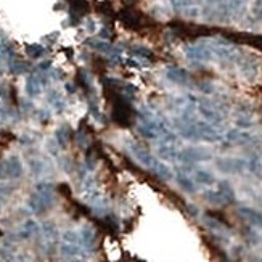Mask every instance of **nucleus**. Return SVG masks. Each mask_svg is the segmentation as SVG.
<instances>
[{"label":"nucleus","instance_id":"nucleus-1","mask_svg":"<svg viewBox=\"0 0 262 262\" xmlns=\"http://www.w3.org/2000/svg\"><path fill=\"white\" fill-rule=\"evenodd\" d=\"M55 187L50 182H39L36 185V191L29 196L28 200V208L31 213L34 214H42L48 211L55 203Z\"/></svg>","mask_w":262,"mask_h":262},{"label":"nucleus","instance_id":"nucleus-2","mask_svg":"<svg viewBox=\"0 0 262 262\" xmlns=\"http://www.w3.org/2000/svg\"><path fill=\"white\" fill-rule=\"evenodd\" d=\"M195 105H196L198 114L211 126H219L223 121V113L220 111L219 105H216L213 101H208V100H198L195 101Z\"/></svg>","mask_w":262,"mask_h":262},{"label":"nucleus","instance_id":"nucleus-3","mask_svg":"<svg viewBox=\"0 0 262 262\" xmlns=\"http://www.w3.org/2000/svg\"><path fill=\"white\" fill-rule=\"evenodd\" d=\"M127 146H129V151L132 153V156L135 158L137 161L143 166V168L150 169L153 172V169H155L156 164L159 163V159L153 156L148 148H145V146H142L137 142H129Z\"/></svg>","mask_w":262,"mask_h":262},{"label":"nucleus","instance_id":"nucleus-4","mask_svg":"<svg viewBox=\"0 0 262 262\" xmlns=\"http://www.w3.org/2000/svg\"><path fill=\"white\" fill-rule=\"evenodd\" d=\"M41 232L44 235V241H45V251L48 254H52L60 243V233H58V228H56V223L52 220L44 222L41 227Z\"/></svg>","mask_w":262,"mask_h":262},{"label":"nucleus","instance_id":"nucleus-5","mask_svg":"<svg viewBox=\"0 0 262 262\" xmlns=\"http://www.w3.org/2000/svg\"><path fill=\"white\" fill-rule=\"evenodd\" d=\"M217 169L223 174H241L246 171V159L241 158H217Z\"/></svg>","mask_w":262,"mask_h":262},{"label":"nucleus","instance_id":"nucleus-6","mask_svg":"<svg viewBox=\"0 0 262 262\" xmlns=\"http://www.w3.org/2000/svg\"><path fill=\"white\" fill-rule=\"evenodd\" d=\"M185 56L190 61H198V63H204V61H211L214 60L213 50L208 45V44H198V45H188L185 47Z\"/></svg>","mask_w":262,"mask_h":262},{"label":"nucleus","instance_id":"nucleus-7","mask_svg":"<svg viewBox=\"0 0 262 262\" xmlns=\"http://www.w3.org/2000/svg\"><path fill=\"white\" fill-rule=\"evenodd\" d=\"M213 155L203 148H183L178 151V161L183 164H195L203 161H211Z\"/></svg>","mask_w":262,"mask_h":262},{"label":"nucleus","instance_id":"nucleus-8","mask_svg":"<svg viewBox=\"0 0 262 262\" xmlns=\"http://www.w3.org/2000/svg\"><path fill=\"white\" fill-rule=\"evenodd\" d=\"M195 127L198 132V138L201 142H209V143H217L222 142V133L214 129V126H211L206 121H195Z\"/></svg>","mask_w":262,"mask_h":262},{"label":"nucleus","instance_id":"nucleus-9","mask_svg":"<svg viewBox=\"0 0 262 262\" xmlns=\"http://www.w3.org/2000/svg\"><path fill=\"white\" fill-rule=\"evenodd\" d=\"M79 238H81V245L86 249V253H93L97 249V230L92 225H82L79 230Z\"/></svg>","mask_w":262,"mask_h":262},{"label":"nucleus","instance_id":"nucleus-10","mask_svg":"<svg viewBox=\"0 0 262 262\" xmlns=\"http://www.w3.org/2000/svg\"><path fill=\"white\" fill-rule=\"evenodd\" d=\"M236 66L240 68L241 74L245 76L248 81H253L259 73V65H258V61L253 58V56L240 55L238 61H236Z\"/></svg>","mask_w":262,"mask_h":262},{"label":"nucleus","instance_id":"nucleus-11","mask_svg":"<svg viewBox=\"0 0 262 262\" xmlns=\"http://www.w3.org/2000/svg\"><path fill=\"white\" fill-rule=\"evenodd\" d=\"M166 78L177 86H188L191 82L188 71H185L183 68H178V66H169L166 69Z\"/></svg>","mask_w":262,"mask_h":262},{"label":"nucleus","instance_id":"nucleus-12","mask_svg":"<svg viewBox=\"0 0 262 262\" xmlns=\"http://www.w3.org/2000/svg\"><path fill=\"white\" fill-rule=\"evenodd\" d=\"M225 138L228 142L236 143V145H251L256 142V137L251 135L249 132L245 131H240V129H232L225 133Z\"/></svg>","mask_w":262,"mask_h":262},{"label":"nucleus","instance_id":"nucleus-13","mask_svg":"<svg viewBox=\"0 0 262 262\" xmlns=\"http://www.w3.org/2000/svg\"><path fill=\"white\" fill-rule=\"evenodd\" d=\"M238 214L249 223V225L262 228V213H259L258 209H253V208H248V206H241V208H238Z\"/></svg>","mask_w":262,"mask_h":262},{"label":"nucleus","instance_id":"nucleus-14","mask_svg":"<svg viewBox=\"0 0 262 262\" xmlns=\"http://www.w3.org/2000/svg\"><path fill=\"white\" fill-rule=\"evenodd\" d=\"M249 0H225V10L230 20H235V18H240L245 13V10L248 7Z\"/></svg>","mask_w":262,"mask_h":262},{"label":"nucleus","instance_id":"nucleus-15","mask_svg":"<svg viewBox=\"0 0 262 262\" xmlns=\"http://www.w3.org/2000/svg\"><path fill=\"white\" fill-rule=\"evenodd\" d=\"M44 90V84L39 78V74H29L28 79H26V93L29 98H37L42 95Z\"/></svg>","mask_w":262,"mask_h":262},{"label":"nucleus","instance_id":"nucleus-16","mask_svg":"<svg viewBox=\"0 0 262 262\" xmlns=\"http://www.w3.org/2000/svg\"><path fill=\"white\" fill-rule=\"evenodd\" d=\"M5 163H7V174L10 180H16V178L23 175V163L20 156L11 155L10 158L5 159Z\"/></svg>","mask_w":262,"mask_h":262},{"label":"nucleus","instance_id":"nucleus-17","mask_svg":"<svg viewBox=\"0 0 262 262\" xmlns=\"http://www.w3.org/2000/svg\"><path fill=\"white\" fill-rule=\"evenodd\" d=\"M178 151L174 143L171 142H161L158 146V156L163 161H178Z\"/></svg>","mask_w":262,"mask_h":262},{"label":"nucleus","instance_id":"nucleus-18","mask_svg":"<svg viewBox=\"0 0 262 262\" xmlns=\"http://www.w3.org/2000/svg\"><path fill=\"white\" fill-rule=\"evenodd\" d=\"M41 233V225L37 223L34 219H28L23 222V225L20 228V232H18V238L20 240H29L33 238V236L39 235Z\"/></svg>","mask_w":262,"mask_h":262},{"label":"nucleus","instance_id":"nucleus-19","mask_svg":"<svg viewBox=\"0 0 262 262\" xmlns=\"http://www.w3.org/2000/svg\"><path fill=\"white\" fill-rule=\"evenodd\" d=\"M60 254L63 259L73 258V256H87L86 249L82 248V245H76V243H60Z\"/></svg>","mask_w":262,"mask_h":262},{"label":"nucleus","instance_id":"nucleus-20","mask_svg":"<svg viewBox=\"0 0 262 262\" xmlns=\"http://www.w3.org/2000/svg\"><path fill=\"white\" fill-rule=\"evenodd\" d=\"M174 177H175L177 185L183 191H187V193H195L196 191V182L193 180V177H190L188 174H185V172H177Z\"/></svg>","mask_w":262,"mask_h":262},{"label":"nucleus","instance_id":"nucleus-21","mask_svg":"<svg viewBox=\"0 0 262 262\" xmlns=\"http://www.w3.org/2000/svg\"><path fill=\"white\" fill-rule=\"evenodd\" d=\"M47 101L53 106V110H55L56 113H63V111L66 110V100L63 98V95H61L58 90H55V88L48 90V93H47Z\"/></svg>","mask_w":262,"mask_h":262},{"label":"nucleus","instance_id":"nucleus-22","mask_svg":"<svg viewBox=\"0 0 262 262\" xmlns=\"http://www.w3.org/2000/svg\"><path fill=\"white\" fill-rule=\"evenodd\" d=\"M193 180L200 185H206V187H211V185L217 183L216 177L211 174L209 171H204V169H195L193 171Z\"/></svg>","mask_w":262,"mask_h":262},{"label":"nucleus","instance_id":"nucleus-23","mask_svg":"<svg viewBox=\"0 0 262 262\" xmlns=\"http://www.w3.org/2000/svg\"><path fill=\"white\" fill-rule=\"evenodd\" d=\"M69 140H71V129H69L68 126H60L56 127L55 131V142L58 143L60 148H65V146H68Z\"/></svg>","mask_w":262,"mask_h":262},{"label":"nucleus","instance_id":"nucleus-24","mask_svg":"<svg viewBox=\"0 0 262 262\" xmlns=\"http://www.w3.org/2000/svg\"><path fill=\"white\" fill-rule=\"evenodd\" d=\"M203 198L209 204H213V206H223V204H227L225 198L222 196V193L219 190H206L203 193Z\"/></svg>","mask_w":262,"mask_h":262},{"label":"nucleus","instance_id":"nucleus-25","mask_svg":"<svg viewBox=\"0 0 262 262\" xmlns=\"http://www.w3.org/2000/svg\"><path fill=\"white\" fill-rule=\"evenodd\" d=\"M153 174H155L158 178H161V180H164V182H169V180L174 178V172H172V169L169 168L168 164H164L161 161H159L156 164V168L153 169Z\"/></svg>","mask_w":262,"mask_h":262},{"label":"nucleus","instance_id":"nucleus-26","mask_svg":"<svg viewBox=\"0 0 262 262\" xmlns=\"http://www.w3.org/2000/svg\"><path fill=\"white\" fill-rule=\"evenodd\" d=\"M217 190L220 191L222 193V196L225 198V201H227V204H230V203H235V191H233V188H232V185H230L227 180H220V182H217Z\"/></svg>","mask_w":262,"mask_h":262},{"label":"nucleus","instance_id":"nucleus-27","mask_svg":"<svg viewBox=\"0 0 262 262\" xmlns=\"http://www.w3.org/2000/svg\"><path fill=\"white\" fill-rule=\"evenodd\" d=\"M246 169L254 175H262V163L258 155H251L246 159Z\"/></svg>","mask_w":262,"mask_h":262},{"label":"nucleus","instance_id":"nucleus-28","mask_svg":"<svg viewBox=\"0 0 262 262\" xmlns=\"http://www.w3.org/2000/svg\"><path fill=\"white\" fill-rule=\"evenodd\" d=\"M24 50H26V55L33 60H39L45 55V47L41 45V44H29Z\"/></svg>","mask_w":262,"mask_h":262},{"label":"nucleus","instance_id":"nucleus-29","mask_svg":"<svg viewBox=\"0 0 262 262\" xmlns=\"http://www.w3.org/2000/svg\"><path fill=\"white\" fill-rule=\"evenodd\" d=\"M131 53L133 56H137V58H142V60H151L153 58V52L150 48L142 47V45H137V47H132Z\"/></svg>","mask_w":262,"mask_h":262},{"label":"nucleus","instance_id":"nucleus-30","mask_svg":"<svg viewBox=\"0 0 262 262\" xmlns=\"http://www.w3.org/2000/svg\"><path fill=\"white\" fill-rule=\"evenodd\" d=\"M8 69L11 74H24L28 73V65L26 63H21L20 60H13L11 63H8Z\"/></svg>","mask_w":262,"mask_h":262},{"label":"nucleus","instance_id":"nucleus-31","mask_svg":"<svg viewBox=\"0 0 262 262\" xmlns=\"http://www.w3.org/2000/svg\"><path fill=\"white\" fill-rule=\"evenodd\" d=\"M61 241H65V243H76V245H81L79 232H76V230H66V232L61 235Z\"/></svg>","mask_w":262,"mask_h":262},{"label":"nucleus","instance_id":"nucleus-32","mask_svg":"<svg viewBox=\"0 0 262 262\" xmlns=\"http://www.w3.org/2000/svg\"><path fill=\"white\" fill-rule=\"evenodd\" d=\"M29 166H31V172H33L34 175H41L42 172L45 171V164H44L41 159H31Z\"/></svg>","mask_w":262,"mask_h":262},{"label":"nucleus","instance_id":"nucleus-33","mask_svg":"<svg viewBox=\"0 0 262 262\" xmlns=\"http://www.w3.org/2000/svg\"><path fill=\"white\" fill-rule=\"evenodd\" d=\"M84 28H86V31L88 34H95L98 31V24H97V21L93 20V18H86Z\"/></svg>","mask_w":262,"mask_h":262},{"label":"nucleus","instance_id":"nucleus-34","mask_svg":"<svg viewBox=\"0 0 262 262\" xmlns=\"http://www.w3.org/2000/svg\"><path fill=\"white\" fill-rule=\"evenodd\" d=\"M251 126H254L251 118L241 116V118L236 119V127H240V129H248V127H251Z\"/></svg>","mask_w":262,"mask_h":262},{"label":"nucleus","instance_id":"nucleus-35","mask_svg":"<svg viewBox=\"0 0 262 262\" xmlns=\"http://www.w3.org/2000/svg\"><path fill=\"white\" fill-rule=\"evenodd\" d=\"M45 148L48 150V153H50V155L56 156V155H58V150H60V146H58V143L55 142V138H52V140H47V142H45Z\"/></svg>","mask_w":262,"mask_h":262},{"label":"nucleus","instance_id":"nucleus-36","mask_svg":"<svg viewBox=\"0 0 262 262\" xmlns=\"http://www.w3.org/2000/svg\"><path fill=\"white\" fill-rule=\"evenodd\" d=\"M253 15L258 18V20L262 21V0H254L253 5Z\"/></svg>","mask_w":262,"mask_h":262},{"label":"nucleus","instance_id":"nucleus-37","mask_svg":"<svg viewBox=\"0 0 262 262\" xmlns=\"http://www.w3.org/2000/svg\"><path fill=\"white\" fill-rule=\"evenodd\" d=\"M223 0H190L191 5L195 3H204V5H211V7H217L219 3H222Z\"/></svg>","mask_w":262,"mask_h":262},{"label":"nucleus","instance_id":"nucleus-38","mask_svg":"<svg viewBox=\"0 0 262 262\" xmlns=\"http://www.w3.org/2000/svg\"><path fill=\"white\" fill-rule=\"evenodd\" d=\"M10 191H13V187H5V185H0V208H2L5 196L10 195Z\"/></svg>","mask_w":262,"mask_h":262},{"label":"nucleus","instance_id":"nucleus-39","mask_svg":"<svg viewBox=\"0 0 262 262\" xmlns=\"http://www.w3.org/2000/svg\"><path fill=\"white\" fill-rule=\"evenodd\" d=\"M7 178H8V174H7V163H5V159H3V161H0V182L7 180Z\"/></svg>","mask_w":262,"mask_h":262},{"label":"nucleus","instance_id":"nucleus-40","mask_svg":"<svg viewBox=\"0 0 262 262\" xmlns=\"http://www.w3.org/2000/svg\"><path fill=\"white\" fill-rule=\"evenodd\" d=\"M65 262H88L87 256H73V258H66Z\"/></svg>","mask_w":262,"mask_h":262},{"label":"nucleus","instance_id":"nucleus-41","mask_svg":"<svg viewBox=\"0 0 262 262\" xmlns=\"http://www.w3.org/2000/svg\"><path fill=\"white\" fill-rule=\"evenodd\" d=\"M37 118H39V121H42V123H47V121L50 119V114L45 110H39L37 111Z\"/></svg>","mask_w":262,"mask_h":262},{"label":"nucleus","instance_id":"nucleus-42","mask_svg":"<svg viewBox=\"0 0 262 262\" xmlns=\"http://www.w3.org/2000/svg\"><path fill=\"white\" fill-rule=\"evenodd\" d=\"M110 31H108L106 28H101L100 31H98V39H103V41H108L110 39Z\"/></svg>","mask_w":262,"mask_h":262},{"label":"nucleus","instance_id":"nucleus-43","mask_svg":"<svg viewBox=\"0 0 262 262\" xmlns=\"http://www.w3.org/2000/svg\"><path fill=\"white\" fill-rule=\"evenodd\" d=\"M198 88H200V90L201 92H204V93H213L214 92V88L213 87H211V84H204V82H203V84H200V87H198Z\"/></svg>","mask_w":262,"mask_h":262},{"label":"nucleus","instance_id":"nucleus-44","mask_svg":"<svg viewBox=\"0 0 262 262\" xmlns=\"http://www.w3.org/2000/svg\"><path fill=\"white\" fill-rule=\"evenodd\" d=\"M65 90H66L68 95L76 93V84H73V82H66V84H65Z\"/></svg>","mask_w":262,"mask_h":262},{"label":"nucleus","instance_id":"nucleus-45","mask_svg":"<svg viewBox=\"0 0 262 262\" xmlns=\"http://www.w3.org/2000/svg\"><path fill=\"white\" fill-rule=\"evenodd\" d=\"M126 65H127V66H131V68H140V66H142L138 61L132 60V58H127V60H126Z\"/></svg>","mask_w":262,"mask_h":262},{"label":"nucleus","instance_id":"nucleus-46","mask_svg":"<svg viewBox=\"0 0 262 262\" xmlns=\"http://www.w3.org/2000/svg\"><path fill=\"white\" fill-rule=\"evenodd\" d=\"M187 211L190 213V216H198V208L195 206V204H188Z\"/></svg>","mask_w":262,"mask_h":262},{"label":"nucleus","instance_id":"nucleus-47","mask_svg":"<svg viewBox=\"0 0 262 262\" xmlns=\"http://www.w3.org/2000/svg\"><path fill=\"white\" fill-rule=\"evenodd\" d=\"M7 118H8V113L5 111V108H2V106H0V124H2L3 121L7 119Z\"/></svg>","mask_w":262,"mask_h":262},{"label":"nucleus","instance_id":"nucleus-48","mask_svg":"<svg viewBox=\"0 0 262 262\" xmlns=\"http://www.w3.org/2000/svg\"><path fill=\"white\" fill-rule=\"evenodd\" d=\"M0 262H5V261H3V259H2V258H0Z\"/></svg>","mask_w":262,"mask_h":262}]
</instances>
